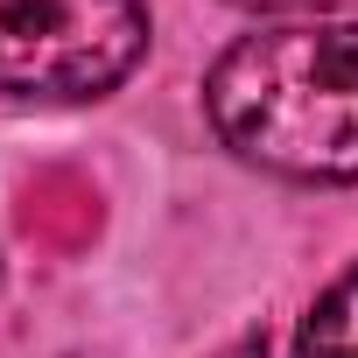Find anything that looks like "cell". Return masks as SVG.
Returning a JSON list of instances; mask_svg holds the SVG:
<instances>
[{
    "instance_id": "cell-2",
    "label": "cell",
    "mask_w": 358,
    "mask_h": 358,
    "mask_svg": "<svg viewBox=\"0 0 358 358\" xmlns=\"http://www.w3.org/2000/svg\"><path fill=\"white\" fill-rule=\"evenodd\" d=\"M141 57V0H0V92L8 99H99Z\"/></svg>"
},
{
    "instance_id": "cell-3",
    "label": "cell",
    "mask_w": 358,
    "mask_h": 358,
    "mask_svg": "<svg viewBox=\"0 0 358 358\" xmlns=\"http://www.w3.org/2000/svg\"><path fill=\"white\" fill-rule=\"evenodd\" d=\"M295 358H358V260L316 295V309L302 316Z\"/></svg>"
},
{
    "instance_id": "cell-4",
    "label": "cell",
    "mask_w": 358,
    "mask_h": 358,
    "mask_svg": "<svg viewBox=\"0 0 358 358\" xmlns=\"http://www.w3.org/2000/svg\"><path fill=\"white\" fill-rule=\"evenodd\" d=\"M239 8H253V15H330L344 0H239Z\"/></svg>"
},
{
    "instance_id": "cell-1",
    "label": "cell",
    "mask_w": 358,
    "mask_h": 358,
    "mask_svg": "<svg viewBox=\"0 0 358 358\" xmlns=\"http://www.w3.org/2000/svg\"><path fill=\"white\" fill-rule=\"evenodd\" d=\"M218 141L295 183H358V22H295L239 36L211 78Z\"/></svg>"
},
{
    "instance_id": "cell-5",
    "label": "cell",
    "mask_w": 358,
    "mask_h": 358,
    "mask_svg": "<svg viewBox=\"0 0 358 358\" xmlns=\"http://www.w3.org/2000/svg\"><path fill=\"white\" fill-rule=\"evenodd\" d=\"M218 358H267V337H239V344H225Z\"/></svg>"
}]
</instances>
